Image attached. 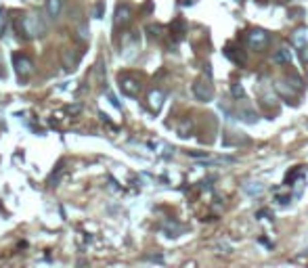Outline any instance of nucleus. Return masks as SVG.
I'll list each match as a JSON object with an SVG mask.
<instances>
[{
	"label": "nucleus",
	"instance_id": "obj_7",
	"mask_svg": "<svg viewBox=\"0 0 308 268\" xmlns=\"http://www.w3.org/2000/svg\"><path fill=\"white\" fill-rule=\"evenodd\" d=\"M275 88H277V92H279L281 96H285L287 103L292 101V103L296 105V92H298V90H296L294 86H289V84H285V82H277Z\"/></svg>",
	"mask_w": 308,
	"mask_h": 268
},
{
	"label": "nucleus",
	"instance_id": "obj_8",
	"mask_svg": "<svg viewBox=\"0 0 308 268\" xmlns=\"http://www.w3.org/2000/svg\"><path fill=\"white\" fill-rule=\"evenodd\" d=\"M147 103H149V107H151V111H160V109H162V105H164V92L155 88V90L149 92Z\"/></svg>",
	"mask_w": 308,
	"mask_h": 268
},
{
	"label": "nucleus",
	"instance_id": "obj_17",
	"mask_svg": "<svg viewBox=\"0 0 308 268\" xmlns=\"http://www.w3.org/2000/svg\"><path fill=\"white\" fill-rule=\"evenodd\" d=\"M231 92H233L235 99H245V90H243V86H241V84H233Z\"/></svg>",
	"mask_w": 308,
	"mask_h": 268
},
{
	"label": "nucleus",
	"instance_id": "obj_11",
	"mask_svg": "<svg viewBox=\"0 0 308 268\" xmlns=\"http://www.w3.org/2000/svg\"><path fill=\"white\" fill-rule=\"evenodd\" d=\"M239 118L245 122V124H256L258 122V113L250 109V107H241L239 109Z\"/></svg>",
	"mask_w": 308,
	"mask_h": 268
},
{
	"label": "nucleus",
	"instance_id": "obj_23",
	"mask_svg": "<svg viewBox=\"0 0 308 268\" xmlns=\"http://www.w3.org/2000/svg\"><path fill=\"white\" fill-rule=\"evenodd\" d=\"M283 2H287V0H283Z\"/></svg>",
	"mask_w": 308,
	"mask_h": 268
},
{
	"label": "nucleus",
	"instance_id": "obj_15",
	"mask_svg": "<svg viewBox=\"0 0 308 268\" xmlns=\"http://www.w3.org/2000/svg\"><path fill=\"white\" fill-rule=\"evenodd\" d=\"M304 38H306V34H304L302 30H298V32L294 34V44H296L298 48H300V46H304V44H306V40H304Z\"/></svg>",
	"mask_w": 308,
	"mask_h": 268
},
{
	"label": "nucleus",
	"instance_id": "obj_4",
	"mask_svg": "<svg viewBox=\"0 0 308 268\" xmlns=\"http://www.w3.org/2000/svg\"><path fill=\"white\" fill-rule=\"evenodd\" d=\"M120 88L122 92L128 96H136L140 92V80L136 76H122L120 78Z\"/></svg>",
	"mask_w": 308,
	"mask_h": 268
},
{
	"label": "nucleus",
	"instance_id": "obj_3",
	"mask_svg": "<svg viewBox=\"0 0 308 268\" xmlns=\"http://www.w3.org/2000/svg\"><path fill=\"white\" fill-rule=\"evenodd\" d=\"M193 94L197 96V101H212L214 99V86L210 84V80L208 82H204V80H197L195 84H193Z\"/></svg>",
	"mask_w": 308,
	"mask_h": 268
},
{
	"label": "nucleus",
	"instance_id": "obj_10",
	"mask_svg": "<svg viewBox=\"0 0 308 268\" xmlns=\"http://www.w3.org/2000/svg\"><path fill=\"white\" fill-rule=\"evenodd\" d=\"M61 8H63V0H46V11L52 19H57L61 15Z\"/></svg>",
	"mask_w": 308,
	"mask_h": 268
},
{
	"label": "nucleus",
	"instance_id": "obj_2",
	"mask_svg": "<svg viewBox=\"0 0 308 268\" xmlns=\"http://www.w3.org/2000/svg\"><path fill=\"white\" fill-rule=\"evenodd\" d=\"M270 42V36L264 32V30H250L245 34V44L252 48V50H264Z\"/></svg>",
	"mask_w": 308,
	"mask_h": 268
},
{
	"label": "nucleus",
	"instance_id": "obj_6",
	"mask_svg": "<svg viewBox=\"0 0 308 268\" xmlns=\"http://www.w3.org/2000/svg\"><path fill=\"white\" fill-rule=\"evenodd\" d=\"M13 65L17 69L19 76H28L32 71V59L30 57H23V55H15L13 57Z\"/></svg>",
	"mask_w": 308,
	"mask_h": 268
},
{
	"label": "nucleus",
	"instance_id": "obj_1",
	"mask_svg": "<svg viewBox=\"0 0 308 268\" xmlns=\"http://www.w3.org/2000/svg\"><path fill=\"white\" fill-rule=\"evenodd\" d=\"M15 28L21 36L25 38H34V36H40L42 34V23L38 21L36 15H28V17H19L15 21Z\"/></svg>",
	"mask_w": 308,
	"mask_h": 268
},
{
	"label": "nucleus",
	"instance_id": "obj_16",
	"mask_svg": "<svg viewBox=\"0 0 308 268\" xmlns=\"http://www.w3.org/2000/svg\"><path fill=\"white\" fill-rule=\"evenodd\" d=\"M289 17H292V19H302V17H306V11H304L302 6L289 8Z\"/></svg>",
	"mask_w": 308,
	"mask_h": 268
},
{
	"label": "nucleus",
	"instance_id": "obj_21",
	"mask_svg": "<svg viewBox=\"0 0 308 268\" xmlns=\"http://www.w3.org/2000/svg\"><path fill=\"white\" fill-rule=\"evenodd\" d=\"M103 8H105V6H103V2H101V4H99V8L94 11V15H96V17H101V15H103Z\"/></svg>",
	"mask_w": 308,
	"mask_h": 268
},
{
	"label": "nucleus",
	"instance_id": "obj_12",
	"mask_svg": "<svg viewBox=\"0 0 308 268\" xmlns=\"http://www.w3.org/2000/svg\"><path fill=\"white\" fill-rule=\"evenodd\" d=\"M233 50H235L233 46H226V48H224V55L231 59V61H235V63L243 65V63H245V55H243V52H233Z\"/></svg>",
	"mask_w": 308,
	"mask_h": 268
},
{
	"label": "nucleus",
	"instance_id": "obj_20",
	"mask_svg": "<svg viewBox=\"0 0 308 268\" xmlns=\"http://www.w3.org/2000/svg\"><path fill=\"white\" fill-rule=\"evenodd\" d=\"M67 111H69V113H78V111H80V105H74V107H67Z\"/></svg>",
	"mask_w": 308,
	"mask_h": 268
},
{
	"label": "nucleus",
	"instance_id": "obj_5",
	"mask_svg": "<svg viewBox=\"0 0 308 268\" xmlns=\"http://www.w3.org/2000/svg\"><path fill=\"white\" fill-rule=\"evenodd\" d=\"M130 15H132L130 6L128 4H120L116 8V17H113V28H124V25H128L130 23Z\"/></svg>",
	"mask_w": 308,
	"mask_h": 268
},
{
	"label": "nucleus",
	"instance_id": "obj_14",
	"mask_svg": "<svg viewBox=\"0 0 308 268\" xmlns=\"http://www.w3.org/2000/svg\"><path fill=\"white\" fill-rule=\"evenodd\" d=\"M191 130H193V122L191 120H182L180 126H178V134H180V136H189Z\"/></svg>",
	"mask_w": 308,
	"mask_h": 268
},
{
	"label": "nucleus",
	"instance_id": "obj_13",
	"mask_svg": "<svg viewBox=\"0 0 308 268\" xmlns=\"http://www.w3.org/2000/svg\"><path fill=\"white\" fill-rule=\"evenodd\" d=\"M243 191L248 195H260L264 191V184L262 182H245L243 184Z\"/></svg>",
	"mask_w": 308,
	"mask_h": 268
},
{
	"label": "nucleus",
	"instance_id": "obj_9",
	"mask_svg": "<svg viewBox=\"0 0 308 268\" xmlns=\"http://www.w3.org/2000/svg\"><path fill=\"white\" fill-rule=\"evenodd\" d=\"M272 61L279 63V65H289V63H292V50H289V48H279L275 52V57H272Z\"/></svg>",
	"mask_w": 308,
	"mask_h": 268
},
{
	"label": "nucleus",
	"instance_id": "obj_18",
	"mask_svg": "<svg viewBox=\"0 0 308 268\" xmlns=\"http://www.w3.org/2000/svg\"><path fill=\"white\" fill-rule=\"evenodd\" d=\"M289 201H292V195H277V203L279 205H287Z\"/></svg>",
	"mask_w": 308,
	"mask_h": 268
},
{
	"label": "nucleus",
	"instance_id": "obj_22",
	"mask_svg": "<svg viewBox=\"0 0 308 268\" xmlns=\"http://www.w3.org/2000/svg\"><path fill=\"white\" fill-rule=\"evenodd\" d=\"M237 2H241V0H237Z\"/></svg>",
	"mask_w": 308,
	"mask_h": 268
},
{
	"label": "nucleus",
	"instance_id": "obj_19",
	"mask_svg": "<svg viewBox=\"0 0 308 268\" xmlns=\"http://www.w3.org/2000/svg\"><path fill=\"white\" fill-rule=\"evenodd\" d=\"M300 59H302V63H308V44L300 46Z\"/></svg>",
	"mask_w": 308,
	"mask_h": 268
}]
</instances>
